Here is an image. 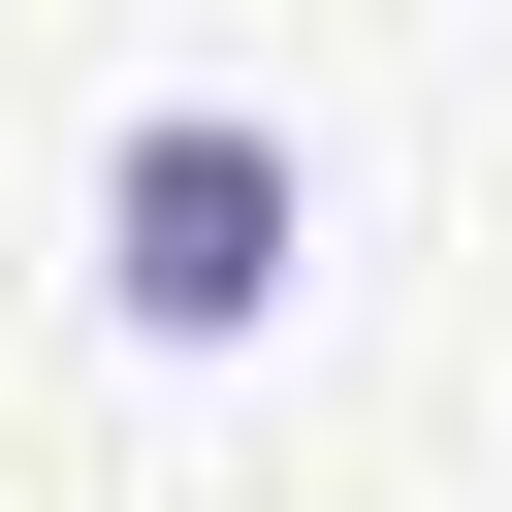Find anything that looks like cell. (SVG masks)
<instances>
[{
	"label": "cell",
	"mask_w": 512,
	"mask_h": 512,
	"mask_svg": "<svg viewBox=\"0 0 512 512\" xmlns=\"http://www.w3.org/2000/svg\"><path fill=\"white\" fill-rule=\"evenodd\" d=\"M96 256H128V320H256V288H288V128L160 96V128L96 160Z\"/></svg>",
	"instance_id": "obj_1"
}]
</instances>
